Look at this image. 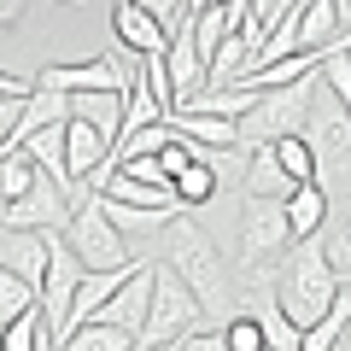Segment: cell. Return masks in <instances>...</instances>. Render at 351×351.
I'll return each mask as SVG.
<instances>
[{"label":"cell","instance_id":"obj_1","mask_svg":"<svg viewBox=\"0 0 351 351\" xmlns=\"http://www.w3.org/2000/svg\"><path fill=\"white\" fill-rule=\"evenodd\" d=\"M158 263H170L176 276L188 281V293L199 299V311L223 316V322H228V316H240V276L228 269V258L217 252V240L205 234L188 211L158 234Z\"/></svg>","mask_w":351,"mask_h":351},{"label":"cell","instance_id":"obj_2","mask_svg":"<svg viewBox=\"0 0 351 351\" xmlns=\"http://www.w3.org/2000/svg\"><path fill=\"white\" fill-rule=\"evenodd\" d=\"M339 287H346V281L334 276L328 246H322V234H316V240H299V246L287 252V263H281V276H276V304H281V316L304 334V328H316L328 311H334Z\"/></svg>","mask_w":351,"mask_h":351},{"label":"cell","instance_id":"obj_3","mask_svg":"<svg viewBox=\"0 0 351 351\" xmlns=\"http://www.w3.org/2000/svg\"><path fill=\"white\" fill-rule=\"evenodd\" d=\"M293 252L287 199H246L240 205V276L246 281H276Z\"/></svg>","mask_w":351,"mask_h":351},{"label":"cell","instance_id":"obj_4","mask_svg":"<svg viewBox=\"0 0 351 351\" xmlns=\"http://www.w3.org/2000/svg\"><path fill=\"white\" fill-rule=\"evenodd\" d=\"M316 88H322V71L299 76V82H287V88L258 94V106L240 117V147L252 152V147H276V141H287V135H304V117H311Z\"/></svg>","mask_w":351,"mask_h":351},{"label":"cell","instance_id":"obj_5","mask_svg":"<svg viewBox=\"0 0 351 351\" xmlns=\"http://www.w3.org/2000/svg\"><path fill=\"white\" fill-rule=\"evenodd\" d=\"M64 240H71L76 263H82L88 276H100V269H129V240L112 228V217H106V193H82L71 211V228H64Z\"/></svg>","mask_w":351,"mask_h":351},{"label":"cell","instance_id":"obj_6","mask_svg":"<svg viewBox=\"0 0 351 351\" xmlns=\"http://www.w3.org/2000/svg\"><path fill=\"white\" fill-rule=\"evenodd\" d=\"M193 316H199V299L188 293V281L176 276L170 263L152 258V311H147V328H141L135 351H158V346H170V339L193 334Z\"/></svg>","mask_w":351,"mask_h":351},{"label":"cell","instance_id":"obj_7","mask_svg":"<svg viewBox=\"0 0 351 351\" xmlns=\"http://www.w3.org/2000/svg\"><path fill=\"white\" fill-rule=\"evenodd\" d=\"M76 287H82V263H76L64 228H53V234H47V276H41V316H47V334L53 339L71 334V299H76Z\"/></svg>","mask_w":351,"mask_h":351},{"label":"cell","instance_id":"obj_8","mask_svg":"<svg viewBox=\"0 0 351 351\" xmlns=\"http://www.w3.org/2000/svg\"><path fill=\"white\" fill-rule=\"evenodd\" d=\"M304 141H311V152H316V170L351 176V112L328 94V88H316V100H311ZM316 182H322V176H316Z\"/></svg>","mask_w":351,"mask_h":351},{"label":"cell","instance_id":"obj_9","mask_svg":"<svg viewBox=\"0 0 351 351\" xmlns=\"http://www.w3.org/2000/svg\"><path fill=\"white\" fill-rule=\"evenodd\" d=\"M129 82H135V71H129L117 53H106V59H88V64H47V71H36V88H53V94H129Z\"/></svg>","mask_w":351,"mask_h":351},{"label":"cell","instance_id":"obj_10","mask_svg":"<svg viewBox=\"0 0 351 351\" xmlns=\"http://www.w3.org/2000/svg\"><path fill=\"white\" fill-rule=\"evenodd\" d=\"M71 211H76L71 193L53 176H36V188L24 199L0 205V228H36V234H47V228H71Z\"/></svg>","mask_w":351,"mask_h":351},{"label":"cell","instance_id":"obj_11","mask_svg":"<svg viewBox=\"0 0 351 351\" xmlns=\"http://www.w3.org/2000/svg\"><path fill=\"white\" fill-rule=\"evenodd\" d=\"M164 64H170V94H176V112H182V106L211 82V64H205L199 47H193V12L170 29V53H164Z\"/></svg>","mask_w":351,"mask_h":351},{"label":"cell","instance_id":"obj_12","mask_svg":"<svg viewBox=\"0 0 351 351\" xmlns=\"http://www.w3.org/2000/svg\"><path fill=\"white\" fill-rule=\"evenodd\" d=\"M147 311H152V263H141L135 276L123 281V287L112 293V304H106L94 322H106V328H123L129 339H141V328H147Z\"/></svg>","mask_w":351,"mask_h":351},{"label":"cell","instance_id":"obj_13","mask_svg":"<svg viewBox=\"0 0 351 351\" xmlns=\"http://www.w3.org/2000/svg\"><path fill=\"white\" fill-rule=\"evenodd\" d=\"M112 29H117V47L141 53V59H152V53H170V29H164L158 18L141 6V0H117V6H112Z\"/></svg>","mask_w":351,"mask_h":351},{"label":"cell","instance_id":"obj_14","mask_svg":"<svg viewBox=\"0 0 351 351\" xmlns=\"http://www.w3.org/2000/svg\"><path fill=\"white\" fill-rule=\"evenodd\" d=\"M47 234H36V228H0V269H12L29 287H41V276H47Z\"/></svg>","mask_w":351,"mask_h":351},{"label":"cell","instance_id":"obj_15","mask_svg":"<svg viewBox=\"0 0 351 351\" xmlns=\"http://www.w3.org/2000/svg\"><path fill=\"white\" fill-rule=\"evenodd\" d=\"M106 152H112V141L88 123V117H71V123H64V170H71L76 188H82L88 176L106 164Z\"/></svg>","mask_w":351,"mask_h":351},{"label":"cell","instance_id":"obj_16","mask_svg":"<svg viewBox=\"0 0 351 351\" xmlns=\"http://www.w3.org/2000/svg\"><path fill=\"white\" fill-rule=\"evenodd\" d=\"M141 263H147V258H141ZM141 263H129V269H100V276H88V269H82V287H76V299H71V328L94 322V316H100L106 304H112V293L123 287L129 276H135Z\"/></svg>","mask_w":351,"mask_h":351},{"label":"cell","instance_id":"obj_17","mask_svg":"<svg viewBox=\"0 0 351 351\" xmlns=\"http://www.w3.org/2000/svg\"><path fill=\"white\" fill-rule=\"evenodd\" d=\"M106 199L112 205H141V211H182V199H176V182H141V176L117 170L112 182H106Z\"/></svg>","mask_w":351,"mask_h":351},{"label":"cell","instance_id":"obj_18","mask_svg":"<svg viewBox=\"0 0 351 351\" xmlns=\"http://www.w3.org/2000/svg\"><path fill=\"white\" fill-rule=\"evenodd\" d=\"M246 199H287L299 182H293L287 170H281V158H276V147H252V158H246Z\"/></svg>","mask_w":351,"mask_h":351},{"label":"cell","instance_id":"obj_19","mask_svg":"<svg viewBox=\"0 0 351 351\" xmlns=\"http://www.w3.org/2000/svg\"><path fill=\"white\" fill-rule=\"evenodd\" d=\"M322 223H328V188H322V182L293 188L287 193V228H293V240H316Z\"/></svg>","mask_w":351,"mask_h":351},{"label":"cell","instance_id":"obj_20","mask_svg":"<svg viewBox=\"0 0 351 351\" xmlns=\"http://www.w3.org/2000/svg\"><path fill=\"white\" fill-rule=\"evenodd\" d=\"M123 112H129V94H76L71 100V117H88L112 147H117V129H123Z\"/></svg>","mask_w":351,"mask_h":351},{"label":"cell","instance_id":"obj_21","mask_svg":"<svg viewBox=\"0 0 351 351\" xmlns=\"http://www.w3.org/2000/svg\"><path fill=\"white\" fill-rule=\"evenodd\" d=\"M252 106H258V88H199L182 112H205V117H246Z\"/></svg>","mask_w":351,"mask_h":351},{"label":"cell","instance_id":"obj_22","mask_svg":"<svg viewBox=\"0 0 351 351\" xmlns=\"http://www.w3.org/2000/svg\"><path fill=\"white\" fill-rule=\"evenodd\" d=\"M36 164H29V152L24 147H0V205H12V199H24L29 188H36Z\"/></svg>","mask_w":351,"mask_h":351},{"label":"cell","instance_id":"obj_23","mask_svg":"<svg viewBox=\"0 0 351 351\" xmlns=\"http://www.w3.org/2000/svg\"><path fill=\"white\" fill-rule=\"evenodd\" d=\"M106 217H112V228L129 240V234H164L182 211H141V205H112L106 199Z\"/></svg>","mask_w":351,"mask_h":351},{"label":"cell","instance_id":"obj_24","mask_svg":"<svg viewBox=\"0 0 351 351\" xmlns=\"http://www.w3.org/2000/svg\"><path fill=\"white\" fill-rule=\"evenodd\" d=\"M59 351H135V339L123 328H106V322H82L59 339Z\"/></svg>","mask_w":351,"mask_h":351},{"label":"cell","instance_id":"obj_25","mask_svg":"<svg viewBox=\"0 0 351 351\" xmlns=\"http://www.w3.org/2000/svg\"><path fill=\"white\" fill-rule=\"evenodd\" d=\"M211 193H217V164H188V170L176 176V199H182V211H199Z\"/></svg>","mask_w":351,"mask_h":351},{"label":"cell","instance_id":"obj_26","mask_svg":"<svg viewBox=\"0 0 351 351\" xmlns=\"http://www.w3.org/2000/svg\"><path fill=\"white\" fill-rule=\"evenodd\" d=\"M41 328H47V316H41V304H29L24 316H12V322L0 328V351H36Z\"/></svg>","mask_w":351,"mask_h":351},{"label":"cell","instance_id":"obj_27","mask_svg":"<svg viewBox=\"0 0 351 351\" xmlns=\"http://www.w3.org/2000/svg\"><path fill=\"white\" fill-rule=\"evenodd\" d=\"M276 158H281V170H287L293 182H299V188L322 176V170H316V152H311V141H304V135H287V141H276Z\"/></svg>","mask_w":351,"mask_h":351},{"label":"cell","instance_id":"obj_28","mask_svg":"<svg viewBox=\"0 0 351 351\" xmlns=\"http://www.w3.org/2000/svg\"><path fill=\"white\" fill-rule=\"evenodd\" d=\"M29 304H41V287H29V281L12 276V269H0V328L12 322V316H24Z\"/></svg>","mask_w":351,"mask_h":351},{"label":"cell","instance_id":"obj_29","mask_svg":"<svg viewBox=\"0 0 351 351\" xmlns=\"http://www.w3.org/2000/svg\"><path fill=\"white\" fill-rule=\"evenodd\" d=\"M322 246H328V263H334V276H339V281H351V211H346V217H339V223L322 234Z\"/></svg>","mask_w":351,"mask_h":351},{"label":"cell","instance_id":"obj_30","mask_svg":"<svg viewBox=\"0 0 351 351\" xmlns=\"http://www.w3.org/2000/svg\"><path fill=\"white\" fill-rule=\"evenodd\" d=\"M223 339H228V351H263V328H258V316H252V311L228 316V322H223Z\"/></svg>","mask_w":351,"mask_h":351},{"label":"cell","instance_id":"obj_31","mask_svg":"<svg viewBox=\"0 0 351 351\" xmlns=\"http://www.w3.org/2000/svg\"><path fill=\"white\" fill-rule=\"evenodd\" d=\"M164 351H228V339H223V328H193V334L170 339Z\"/></svg>","mask_w":351,"mask_h":351},{"label":"cell","instance_id":"obj_32","mask_svg":"<svg viewBox=\"0 0 351 351\" xmlns=\"http://www.w3.org/2000/svg\"><path fill=\"white\" fill-rule=\"evenodd\" d=\"M141 6H147V12L158 18L164 29H176V24H182V18H188V0H141Z\"/></svg>","mask_w":351,"mask_h":351},{"label":"cell","instance_id":"obj_33","mask_svg":"<svg viewBox=\"0 0 351 351\" xmlns=\"http://www.w3.org/2000/svg\"><path fill=\"white\" fill-rule=\"evenodd\" d=\"M12 24H29V0H0V29Z\"/></svg>","mask_w":351,"mask_h":351}]
</instances>
